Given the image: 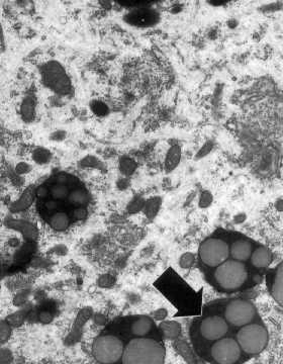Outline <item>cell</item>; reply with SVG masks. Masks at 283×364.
I'll return each instance as SVG.
<instances>
[{"instance_id": "1", "label": "cell", "mask_w": 283, "mask_h": 364, "mask_svg": "<svg viewBox=\"0 0 283 364\" xmlns=\"http://www.w3.org/2000/svg\"><path fill=\"white\" fill-rule=\"evenodd\" d=\"M166 356L162 344L150 338H136L125 347L123 364H164Z\"/></svg>"}, {"instance_id": "2", "label": "cell", "mask_w": 283, "mask_h": 364, "mask_svg": "<svg viewBox=\"0 0 283 364\" xmlns=\"http://www.w3.org/2000/svg\"><path fill=\"white\" fill-rule=\"evenodd\" d=\"M41 78L43 83L59 95H69L72 92L71 79L63 66L57 61H49L41 66Z\"/></svg>"}, {"instance_id": "3", "label": "cell", "mask_w": 283, "mask_h": 364, "mask_svg": "<svg viewBox=\"0 0 283 364\" xmlns=\"http://www.w3.org/2000/svg\"><path fill=\"white\" fill-rule=\"evenodd\" d=\"M243 352L251 355L261 353L267 346L269 336L267 330L259 324H249L242 327L236 339Z\"/></svg>"}, {"instance_id": "4", "label": "cell", "mask_w": 283, "mask_h": 364, "mask_svg": "<svg viewBox=\"0 0 283 364\" xmlns=\"http://www.w3.org/2000/svg\"><path fill=\"white\" fill-rule=\"evenodd\" d=\"M125 346L121 339L114 335L97 337L92 345L95 359L102 364H114L124 356Z\"/></svg>"}, {"instance_id": "5", "label": "cell", "mask_w": 283, "mask_h": 364, "mask_svg": "<svg viewBox=\"0 0 283 364\" xmlns=\"http://www.w3.org/2000/svg\"><path fill=\"white\" fill-rule=\"evenodd\" d=\"M215 277L221 288L234 290L240 288L248 278V271L243 262L227 260L217 267Z\"/></svg>"}, {"instance_id": "6", "label": "cell", "mask_w": 283, "mask_h": 364, "mask_svg": "<svg viewBox=\"0 0 283 364\" xmlns=\"http://www.w3.org/2000/svg\"><path fill=\"white\" fill-rule=\"evenodd\" d=\"M230 255L229 245L217 238H210L199 247V257L201 261L211 267H219L228 260Z\"/></svg>"}, {"instance_id": "7", "label": "cell", "mask_w": 283, "mask_h": 364, "mask_svg": "<svg viewBox=\"0 0 283 364\" xmlns=\"http://www.w3.org/2000/svg\"><path fill=\"white\" fill-rule=\"evenodd\" d=\"M256 315L254 304L246 300H235L228 304L224 312L227 322L235 327H244L251 324Z\"/></svg>"}, {"instance_id": "8", "label": "cell", "mask_w": 283, "mask_h": 364, "mask_svg": "<svg viewBox=\"0 0 283 364\" xmlns=\"http://www.w3.org/2000/svg\"><path fill=\"white\" fill-rule=\"evenodd\" d=\"M242 349L236 339L222 338L212 346L211 354L218 364H236L242 356Z\"/></svg>"}, {"instance_id": "9", "label": "cell", "mask_w": 283, "mask_h": 364, "mask_svg": "<svg viewBox=\"0 0 283 364\" xmlns=\"http://www.w3.org/2000/svg\"><path fill=\"white\" fill-rule=\"evenodd\" d=\"M228 331V322L220 316L207 317L200 323V334L209 341H219L224 338Z\"/></svg>"}, {"instance_id": "10", "label": "cell", "mask_w": 283, "mask_h": 364, "mask_svg": "<svg viewBox=\"0 0 283 364\" xmlns=\"http://www.w3.org/2000/svg\"><path fill=\"white\" fill-rule=\"evenodd\" d=\"M128 25L139 28L153 27L159 22V14L150 7H142L131 10L125 16Z\"/></svg>"}, {"instance_id": "11", "label": "cell", "mask_w": 283, "mask_h": 364, "mask_svg": "<svg viewBox=\"0 0 283 364\" xmlns=\"http://www.w3.org/2000/svg\"><path fill=\"white\" fill-rule=\"evenodd\" d=\"M230 253L234 260L245 262L251 258L253 253L252 244L246 240H238L232 244L230 248Z\"/></svg>"}, {"instance_id": "12", "label": "cell", "mask_w": 283, "mask_h": 364, "mask_svg": "<svg viewBox=\"0 0 283 364\" xmlns=\"http://www.w3.org/2000/svg\"><path fill=\"white\" fill-rule=\"evenodd\" d=\"M272 261V254L269 249L265 247H259L252 253V264L257 268H265L270 265Z\"/></svg>"}, {"instance_id": "13", "label": "cell", "mask_w": 283, "mask_h": 364, "mask_svg": "<svg viewBox=\"0 0 283 364\" xmlns=\"http://www.w3.org/2000/svg\"><path fill=\"white\" fill-rule=\"evenodd\" d=\"M36 194H35V189L33 187H29L25 190V192L22 194V196L18 198V201H16L15 203H13L10 207V211L13 212H23L27 209H29L32 206L34 198H35Z\"/></svg>"}, {"instance_id": "14", "label": "cell", "mask_w": 283, "mask_h": 364, "mask_svg": "<svg viewBox=\"0 0 283 364\" xmlns=\"http://www.w3.org/2000/svg\"><path fill=\"white\" fill-rule=\"evenodd\" d=\"M153 322L149 317H140L138 320H136L130 327L131 333L137 337H144L145 335L149 333L152 329Z\"/></svg>"}, {"instance_id": "15", "label": "cell", "mask_w": 283, "mask_h": 364, "mask_svg": "<svg viewBox=\"0 0 283 364\" xmlns=\"http://www.w3.org/2000/svg\"><path fill=\"white\" fill-rule=\"evenodd\" d=\"M21 115L23 121L32 122L35 117V99L32 95L26 96L21 105Z\"/></svg>"}, {"instance_id": "16", "label": "cell", "mask_w": 283, "mask_h": 364, "mask_svg": "<svg viewBox=\"0 0 283 364\" xmlns=\"http://www.w3.org/2000/svg\"><path fill=\"white\" fill-rule=\"evenodd\" d=\"M181 159V149L179 146L175 145L172 146L169 151L166 155V159H165V170L167 172H171L172 170H174Z\"/></svg>"}, {"instance_id": "17", "label": "cell", "mask_w": 283, "mask_h": 364, "mask_svg": "<svg viewBox=\"0 0 283 364\" xmlns=\"http://www.w3.org/2000/svg\"><path fill=\"white\" fill-rule=\"evenodd\" d=\"M70 225V219L67 213L62 212H55L50 219V226L58 232L65 231Z\"/></svg>"}, {"instance_id": "18", "label": "cell", "mask_w": 283, "mask_h": 364, "mask_svg": "<svg viewBox=\"0 0 283 364\" xmlns=\"http://www.w3.org/2000/svg\"><path fill=\"white\" fill-rule=\"evenodd\" d=\"M68 201L72 205H75L78 207H83L84 205H86L88 203L89 195L84 189L76 188L70 192Z\"/></svg>"}, {"instance_id": "19", "label": "cell", "mask_w": 283, "mask_h": 364, "mask_svg": "<svg viewBox=\"0 0 283 364\" xmlns=\"http://www.w3.org/2000/svg\"><path fill=\"white\" fill-rule=\"evenodd\" d=\"M160 206H161V199L159 197H152V198L146 201L143 212H145V214L147 215L148 219L153 220L159 212Z\"/></svg>"}, {"instance_id": "20", "label": "cell", "mask_w": 283, "mask_h": 364, "mask_svg": "<svg viewBox=\"0 0 283 364\" xmlns=\"http://www.w3.org/2000/svg\"><path fill=\"white\" fill-rule=\"evenodd\" d=\"M71 191H69L68 186L62 185V184H58L56 183L55 185H53L50 189V194L52 196V198L54 201H63L65 198L69 197Z\"/></svg>"}, {"instance_id": "21", "label": "cell", "mask_w": 283, "mask_h": 364, "mask_svg": "<svg viewBox=\"0 0 283 364\" xmlns=\"http://www.w3.org/2000/svg\"><path fill=\"white\" fill-rule=\"evenodd\" d=\"M271 294L275 302L283 307V278L275 277L272 284Z\"/></svg>"}, {"instance_id": "22", "label": "cell", "mask_w": 283, "mask_h": 364, "mask_svg": "<svg viewBox=\"0 0 283 364\" xmlns=\"http://www.w3.org/2000/svg\"><path fill=\"white\" fill-rule=\"evenodd\" d=\"M137 169V163L134 159L129 157H123L120 160V170L121 172L126 175L130 176Z\"/></svg>"}, {"instance_id": "23", "label": "cell", "mask_w": 283, "mask_h": 364, "mask_svg": "<svg viewBox=\"0 0 283 364\" xmlns=\"http://www.w3.org/2000/svg\"><path fill=\"white\" fill-rule=\"evenodd\" d=\"M160 329L168 338H174L180 332V326L174 322H162L160 324Z\"/></svg>"}, {"instance_id": "24", "label": "cell", "mask_w": 283, "mask_h": 364, "mask_svg": "<svg viewBox=\"0 0 283 364\" xmlns=\"http://www.w3.org/2000/svg\"><path fill=\"white\" fill-rule=\"evenodd\" d=\"M51 158H52L51 152L43 147L36 148L32 153V159L37 164H47L50 162Z\"/></svg>"}, {"instance_id": "25", "label": "cell", "mask_w": 283, "mask_h": 364, "mask_svg": "<svg viewBox=\"0 0 283 364\" xmlns=\"http://www.w3.org/2000/svg\"><path fill=\"white\" fill-rule=\"evenodd\" d=\"M10 226L21 230L27 237L32 238L36 234L35 228L32 226V224L27 223V222H12L10 224Z\"/></svg>"}, {"instance_id": "26", "label": "cell", "mask_w": 283, "mask_h": 364, "mask_svg": "<svg viewBox=\"0 0 283 364\" xmlns=\"http://www.w3.org/2000/svg\"><path fill=\"white\" fill-rule=\"evenodd\" d=\"M90 108L92 113L97 117H105L109 114V107L107 106V104H105L100 100L92 101L90 104Z\"/></svg>"}, {"instance_id": "27", "label": "cell", "mask_w": 283, "mask_h": 364, "mask_svg": "<svg viewBox=\"0 0 283 364\" xmlns=\"http://www.w3.org/2000/svg\"><path fill=\"white\" fill-rule=\"evenodd\" d=\"M146 201L140 196L135 197L128 205L127 207V211L129 213H137V212H141L144 210Z\"/></svg>"}, {"instance_id": "28", "label": "cell", "mask_w": 283, "mask_h": 364, "mask_svg": "<svg viewBox=\"0 0 283 364\" xmlns=\"http://www.w3.org/2000/svg\"><path fill=\"white\" fill-rule=\"evenodd\" d=\"M80 166L87 168H100L101 162L92 155H87L80 161Z\"/></svg>"}, {"instance_id": "29", "label": "cell", "mask_w": 283, "mask_h": 364, "mask_svg": "<svg viewBox=\"0 0 283 364\" xmlns=\"http://www.w3.org/2000/svg\"><path fill=\"white\" fill-rule=\"evenodd\" d=\"M10 333H11V330H10L9 325L6 322L1 321V323H0V340L2 343H4L6 340H8V338L10 337Z\"/></svg>"}, {"instance_id": "30", "label": "cell", "mask_w": 283, "mask_h": 364, "mask_svg": "<svg viewBox=\"0 0 283 364\" xmlns=\"http://www.w3.org/2000/svg\"><path fill=\"white\" fill-rule=\"evenodd\" d=\"M194 261H195V258H194L193 254H191V253L183 254L180 258V266L183 268H189L193 265Z\"/></svg>"}, {"instance_id": "31", "label": "cell", "mask_w": 283, "mask_h": 364, "mask_svg": "<svg viewBox=\"0 0 283 364\" xmlns=\"http://www.w3.org/2000/svg\"><path fill=\"white\" fill-rule=\"evenodd\" d=\"M31 171V166L27 163V162H21L16 165L15 167V172L18 175H23V174H27Z\"/></svg>"}, {"instance_id": "32", "label": "cell", "mask_w": 283, "mask_h": 364, "mask_svg": "<svg viewBox=\"0 0 283 364\" xmlns=\"http://www.w3.org/2000/svg\"><path fill=\"white\" fill-rule=\"evenodd\" d=\"M115 283L114 281V277H111L110 275H102L99 279H98V284L102 287H108L110 285H112Z\"/></svg>"}, {"instance_id": "33", "label": "cell", "mask_w": 283, "mask_h": 364, "mask_svg": "<svg viewBox=\"0 0 283 364\" xmlns=\"http://www.w3.org/2000/svg\"><path fill=\"white\" fill-rule=\"evenodd\" d=\"M73 216L75 220H78V221L84 220L87 216V210L84 207H78L77 209H75L73 211Z\"/></svg>"}, {"instance_id": "34", "label": "cell", "mask_w": 283, "mask_h": 364, "mask_svg": "<svg viewBox=\"0 0 283 364\" xmlns=\"http://www.w3.org/2000/svg\"><path fill=\"white\" fill-rule=\"evenodd\" d=\"M212 201H213L212 194L210 192H207V191H204L201 194V197H200V207L201 208L209 207L212 204Z\"/></svg>"}, {"instance_id": "35", "label": "cell", "mask_w": 283, "mask_h": 364, "mask_svg": "<svg viewBox=\"0 0 283 364\" xmlns=\"http://www.w3.org/2000/svg\"><path fill=\"white\" fill-rule=\"evenodd\" d=\"M35 194L40 198H47L50 194V190L46 186H40L35 189Z\"/></svg>"}, {"instance_id": "36", "label": "cell", "mask_w": 283, "mask_h": 364, "mask_svg": "<svg viewBox=\"0 0 283 364\" xmlns=\"http://www.w3.org/2000/svg\"><path fill=\"white\" fill-rule=\"evenodd\" d=\"M70 179H71V177L66 173H60L56 176V182L58 184H62V185H66V186L70 182Z\"/></svg>"}, {"instance_id": "37", "label": "cell", "mask_w": 283, "mask_h": 364, "mask_svg": "<svg viewBox=\"0 0 283 364\" xmlns=\"http://www.w3.org/2000/svg\"><path fill=\"white\" fill-rule=\"evenodd\" d=\"M66 138V133L64 131H55L52 135H51V140L52 141H63L64 139Z\"/></svg>"}, {"instance_id": "38", "label": "cell", "mask_w": 283, "mask_h": 364, "mask_svg": "<svg viewBox=\"0 0 283 364\" xmlns=\"http://www.w3.org/2000/svg\"><path fill=\"white\" fill-rule=\"evenodd\" d=\"M39 318L43 323H50L53 320V316L49 312H41Z\"/></svg>"}, {"instance_id": "39", "label": "cell", "mask_w": 283, "mask_h": 364, "mask_svg": "<svg viewBox=\"0 0 283 364\" xmlns=\"http://www.w3.org/2000/svg\"><path fill=\"white\" fill-rule=\"evenodd\" d=\"M166 316H167V311L165 308H159L153 313V317L156 320H160V321L164 320L166 318Z\"/></svg>"}, {"instance_id": "40", "label": "cell", "mask_w": 283, "mask_h": 364, "mask_svg": "<svg viewBox=\"0 0 283 364\" xmlns=\"http://www.w3.org/2000/svg\"><path fill=\"white\" fill-rule=\"evenodd\" d=\"M212 149H213V144L211 143V142H209V143H206L201 149H200V151L198 152V157H202V156H205L207 153L210 151H212Z\"/></svg>"}, {"instance_id": "41", "label": "cell", "mask_w": 283, "mask_h": 364, "mask_svg": "<svg viewBox=\"0 0 283 364\" xmlns=\"http://www.w3.org/2000/svg\"><path fill=\"white\" fill-rule=\"evenodd\" d=\"M45 207H46V209L49 210V211H54V210L57 209V201H54V199L48 201V202H46Z\"/></svg>"}, {"instance_id": "42", "label": "cell", "mask_w": 283, "mask_h": 364, "mask_svg": "<svg viewBox=\"0 0 283 364\" xmlns=\"http://www.w3.org/2000/svg\"><path fill=\"white\" fill-rule=\"evenodd\" d=\"M275 277H281V278H283V262L277 267Z\"/></svg>"}]
</instances>
